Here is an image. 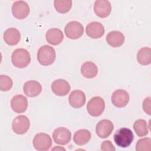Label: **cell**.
Masks as SVG:
<instances>
[{"instance_id": "cell-4", "label": "cell", "mask_w": 151, "mask_h": 151, "mask_svg": "<svg viewBox=\"0 0 151 151\" xmlns=\"http://www.w3.org/2000/svg\"><path fill=\"white\" fill-rule=\"evenodd\" d=\"M105 108L104 100L99 96L91 98L87 103V109L88 113L92 116L97 117L100 116Z\"/></svg>"}, {"instance_id": "cell-3", "label": "cell", "mask_w": 151, "mask_h": 151, "mask_svg": "<svg viewBox=\"0 0 151 151\" xmlns=\"http://www.w3.org/2000/svg\"><path fill=\"white\" fill-rule=\"evenodd\" d=\"M11 61L15 67L19 68H25L30 63V54L26 49H16L12 52Z\"/></svg>"}, {"instance_id": "cell-19", "label": "cell", "mask_w": 151, "mask_h": 151, "mask_svg": "<svg viewBox=\"0 0 151 151\" xmlns=\"http://www.w3.org/2000/svg\"><path fill=\"white\" fill-rule=\"evenodd\" d=\"M124 35L120 31H113L106 36V41L109 45L112 47H119L124 42Z\"/></svg>"}, {"instance_id": "cell-27", "label": "cell", "mask_w": 151, "mask_h": 151, "mask_svg": "<svg viewBox=\"0 0 151 151\" xmlns=\"http://www.w3.org/2000/svg\"><path fill=\"white\" fill-rule=\"evenodd\" d=\"M13 82L12 79L5 75L0 76V90L2 91L9 90L12 87Z\"/></svg>"}, {"instance_id": "cell-5", "label": "cell", "mask_w": 151, "mask_h": 151, "mask_svg": "<svg viewBox=\"0 0 151 151\" xmlns=\"http://www.w3.org/2000/svg\"><path fill=\"white\" fill-rule=\"evenodd\" d=\"M32 143L36 150L45 151L49 150L52 146V140L48 134L44 133H40L34 136Z\"/></svg>"}, {"instance_id": "cell-28", "label": "cell", "mask_w": 151, "mask_h": 151, "mask_svg": "<svg viewBox=\"0 0 151 151\" xmlns=\"http://www.w3.org/2000/svg\"><path fill=\"white\" fill-rule=\"evenodd\" d=\"M101 149L103 151H114L116 148L110 140H105L101 145Z\"/></svg>"}, {"instance_id": "cell-9", "label": "cell", "mask_w": 151, "mask_h": 151, "mask_svg": "<svg viewBox=\"0 0 151 151\" xmlns=\"http://www.w3.org/2000/svg\"><path fill=\"white\" fill-rule=\"evenodd\" d=\"M52 137L55 143L65 145L70 142L71 133L68 129L60 127L55 129L52 133Z\"/></svg>"}, {"instance_id": "cell-2", "label": "cell", "mask_w": 151, "mask_h": 151, "mask_svg": "<svg viewBox=\"0 0 151 151\" xmlns=\"http://www.w3.org/2000/svg\"><path fill=\"white\" fill-rule=\"evenodd\" d=\"M55 50L51 46L45 45L41 47L37 52V60L42 65H49L55 61Z\"/></svg>"}, {"instance_id": "cell-26", "label": "cell", "mask_w": 151, "mask_h": 151, "mask_svg": "<svg viewBox=\"0 0 151 151\" xmlns=\"http://www.w3.org/2000/svg\"><path fill=\"white\" fill-rule=\"evenodd\" d=\"M137 151H150L151 150V139L149 137L139 139L136 145Z\"/></svg>"}, {"instance_id": "cell-15", "label": "cell", "mask_w": 151, "mask_h": 151, "mask_svg": "<svg viewBox=\"0 0 151 151\" xmlns=\"http://www.w3.org/2000/svg\"><path fill=\"white\" fill-rule=\"evenodd\" d=\"M86 101V95L81 90L73 91L68 97V101L71 106L77 109L83 107Z\"/></svg>"}, {"instance_id": "cell-7", "label": "cell", "mask_w": 151, "mask_h": 151, "mask_svg": "<svg viewBox=\"0 0 151 151\" xmlns=\"http://www.w3.org/2000/svg\"><path fill=\"white\" fill-rule=\"evenodd\" d=\"M29 126V119L24 115H20L17 116L14 119L12 128L14 132L16 134H23L28 130Z\"/></svg>"}, {"instance_id": "cell-12", "label": "cell", "mask_w": 151, "mask_h": 151, "mask_svg": "<svg viewBox=\"0 0 151 151\" xmlns=\"http://www.w3.org/2000/svg\"><path fill=\"white\" fill-rule=\"evenodd\" d=\"M111 11V4L107 0H97L94 4V11L99 17H108Z\"/></svg>"}, {"instance_id": "cell-14", "label": "cell", "mask_w": 151, "mask_h": 151, "mask_svg": "<svg viewBox=\"0 0 151 151\" xmlns=\"http://www.w3.org/2000/svg\"><path fill=\"white\" fill-rule=\"evenodd\" d=\"M86 34L91 38H99L104 34V26L99 22H91L88 24L86 29Z\"/></svg>"}, {"instance_id": "cell-25", "label": "cell", "mask_w": 151, "mask_h": 151, "mask_svg": "<svg viewBox=\"0 0 151 151\" xmlns=\"http://www.w3.org/2000/svg\"><path fill=\"white\" fill-rule=\"evenodd\" d=\"M56 11L60 13L68 12L71 8L72 1L71 0H55L54 2Z\"/></svg>"}, {"instance_id": "cell-18", "label": "cell", "mask_w": 151, "mask_h": 151, "mask_svg": "<svg viewBox=\"0 0 151 151\" xmlns=\"http://www.w3.org/2000/svg\"><path fill=\"white\" fill-rule=\"evenodd\" d=\"M47 41L53 45L60 44L64 38L63 32L58 28H51L48 29L45 34Z\"/></svg>"}, {"instance_id": "cell-22", "label": "cell", "mask_w": 151, "mask_h": 151, "mask_svg": "<svg viewBox=\"0 0 151 151\" xmlns=\"http://www.w3.org/2000/svg\"><path fill=\"white\" fill-rule=\"evenodd\" d=\"M91 137V134L90 131L87 129H81L74 133L73 139L76 144L81 146L88 143Z\"/></svg>"}, {"instance_id": "cell-24", "label": "cell", "mask_w": 151, "mask_h": 151, "mask_svg": "<svg viewBox=\"0 0 151 151\" xmlns=\"http://www.w3.org/2000/svg\"><path fill=\"white\" fill-rule=\"evenodd\" d=\"M133 129L138 136L142 137L148 134V126L146 120L139 119L133 124Z\"/></svg>"}, {"instance_id": "cell-29", "label": "cell", "mask_w": 151, "mask_h": 151, "mask_svg": "<svg viewBox=\"0 0 151 151\" xmlns=\"http://www.w3.org/2000/svg\"><path fill=\"white\" fill-rule=\"evenodd\" d=\"M143 109L145 113H146L147 114L150 115L151 111H150V97H147L146 98L143 103Z\"/></svg>"}, {"instance_id": "cell-17", "label": "cell", "mask_w": 151, "mask_h": 151, "mask_svg": "<svg viewBox=\"0 0 151 151\" xmlns=\"http://www.w3.org/2000/svg\"><path fill=\"white\" fill-rule=\"evenodd\" d=\"M23 90L27 96L33 97L40 94L42 91V87L39 82L35 80H30L24 84Z\"/></svg>"}, {"instance_id": "cell-16", "label": "cell", "mask_w": 151, "mask_h": 151, "mask_svg": "<svg viewBox=\"0 0 151 151\" xmlns=\"http://www.w3.org/2000/svg\"><path fill=\"white\" fill-rule=\"evenodd\" d=\"M11 107L12 110L18 113L24 112L28 107L27 98L22 95H16L11 101Z\"/></svg>"}, {"instance_id": "cell-20", "label": "cell", "mask_w": 151, "mask_h": 151, "mask_svg": "<svg viewBox=\"0 0 151 151\" xmlns=\"http://www.w3.org/2000/svg\"><path fill=\"white\" fill-rule=\"evenodd\" d=\"M4 41L9 45H17L21 40L19 31L15 28H9L4 34Z\"/></svg>"}, {"instance_id": "cell-1", "label": "cell", "mask_w": 151, "mask_h": 151, "mask_svg": "<svg viewBox=\"0 0 151 151\" xmlns=\"http://www.w3.org/2000/svg\"><path fill=\"white\" fill-rule=\"evenodd\" d=\"M134 139L132 131L128 128L123 127L117 130L114 134V140L116 144L121 147L129 146Z\"/></svg>"}, {"instance_id": "cell-11", "label": "cell", "mask_w": 151, "mask_h": 151, "mask_svg": "<svg viewBox=\"0 0 151 151\" xmlns=\"http://www.w3.org/2000/svg\"><path fill=\"white\" fill-rule=\"evenodd\" d=\"M114 129L113 123L107 119L100 120L97 124L96 132L97 136L101 138L109 137Z\"/></svg>"}, {"instance_id": "cell-8", "label": "cell", "mask_w": 151, "mask_h": 151, "mask_svg": "<svg viewBox=\"0 0 151 151\" xmlns=\"http://www.w3.org/2000/svg\"><path fill=\"white\" fill-rule=\"evenodd\" d=\"M12 12L16 18L19 19H24L29 14V5L24 1H16L12 4Z\"/></svg>"}, {"instance_id": "cell-21", "label": "cell", "mask_w": 151, "mask_h": 151, "mask_svg": "<svg viewBox=\"0 0 151 151\" xmlns=\"http://www.w3.org/2000/svg\"><path fill=\"white\" fill-rule=\"evenodd\" d=\"M81 73L83 77L87 78H93L97 76L98 68L94 63L86 61L81 67Z\"/></svg>"}, {"instance_id": "cell-10", "label": "cell", "mask_w": 151, "mask_h": 151, "mask_svg": "<svg viewBox=\"0 0 151 151\" xmlns=\"http://www.w3.org/2000/svg\"><path fill=\"white\" fill-rule=\"evenodd\" d=\"M129 101V93L124 90L118 89L114 91L111 96V102L117 107H123Z\"/></svg>"}, {"instance_id": "cell-13", "label": "cell", "mask_w": 151, "mask_h": 151, "mask_svg": "<svg viewBox=\"0 0 151 151\" xmlns=\"http://www.w3.org/2000/svg\"><path fill=\"white\" fill-rule=\"evenodd\" d=\"M52 91L59 96L67 95L70 90L69 83L64 79H58L54 81L51 84Z\"/></svg>"}, {"instance_id": "cell-6", "label": "cell", "mask_w": 151, "mask_h": 151, "mask_svg": "<svg viewBox=\"0 0 151 151\" xmlns=\"http://www.w3.org/2000/svg\"><path fill=\"white\" fill-rule=\"evenodd\" d=\"M64 32L68 38L72 40H76L83 35L84 28L80 22L78 21H71L65 25Z\"/></svg>"}, {"instance_id": "cell-23", "label": "cell", "mask_w": 151, "mask_h": 151, "mask_svg": "<svg viewBox=\"0 0 151 151\" xmlns=\"http://www.w3.org/2000/svg\"><path fill=\"white\" fill-rule=\"evenodd\" d=\"M137 60L142 65H148L151 63V49L143 47L139 50L137 54Z\"/></svg>"}]
</instances>
